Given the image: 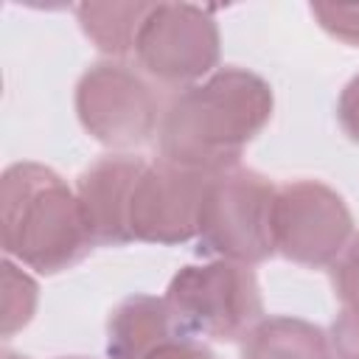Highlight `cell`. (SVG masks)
<instances>
[{
    "label": "cell",
    "instance_id": "8fae6325",
    "mask_svg": "<svg viewBox=\"0 0 359 359\" xmlns=\"http://www.w3.org/2000/svg\"><path fill=\"white\" fill-rule=\"evenodd\" d=\"M241 359H334L328 334L292 314H264L241 339Z\"/></svg>",
    "mask_w": 359,
    "mask_h": 359
},
{
    "label": "cell",
    "instance_id": "7c38bea8",
    "mask_svg": "<svg viewBox=\"0 0 359 359\" xmlns=\"http://www.w3.org/2000/svg\"><path fill=\"white\" fill-rule=\"evenodd\" d=\"M154 3H79L76 20L84 36L109 59L123 62L135 53L137 31Z\"/></svg>",
    "mask_w": 359,
    "mask_h": 359
},
{
    "label": "cell",
    "instance_id": "2e32d148",
    "mask_svg": "<svg viewBox=\"0 0 359 359\" xmlns=\"http://www.w3.org/2000/svg\"><path fill=\"white\" fill-rule=\"evenodd\" d=\"M328 342L334 359H359V303H348L331 323Z\"/></svg>",
    "mask_w": 359,
    "mask_h": 359
},
{
    "label": "cell",
    "instance_id": "5bb4252c",
    "mask_svg": "<svg viewBox=\"0 0 359 359\" xmlns=\"http://www.w3.org/2000/svg\"><path fill=\"white\" fill-rule=\"evenodd\" d=\"M309 11L328 36L359 48V3H311Z\"/></svg>",
    "mask_w": 359,
    "mask_h": 359
},
{
    "label": "cell",
    "instance_id": "ffe728a7",
    "mask_svg": "<svg viewBox=\"0 0 359 359\" xmlns=\"http://www.w3.org/2000/svg\"><path fill=\"white\" fill-rule=\"evenodd\" d=\"M59 359H93V356H59Z\"/></svg>",
    "mask_w": 359,
    "mask_h": 359
},
{
    "label": "cell",
    "instance_id": "e0dca14e",
    "mask_svg": "<svg viewBox=\"0 0 359 359\" xmlns=\"http://www.w3.org/2000/svg\"><path fill=\"white\" fill-rule=\"evenodd\" d=\"M146 359H219V356H216L208 345H202V339L174 334V337L165 339L160 348H154Z\"/></svg>",
    "mask_w": 359,
    "mask_h": 359
},
{
    "label": "cell",
    "instance_id": "ac0fdd59",
    "mask_svg": "<svg viewBox=\"0 0 359 359\" xmlns=\"http://www.w3.org/2000/svg\"><path fill=\"white\" fill-rule=\"evenodd\" d=\"M337 121L342 126V132L359 143V73L342 87L339 98H337Z\"/></svg>",
    "mask_w": 359,
    "mask_h": 359
},
{
    "label": "cell",
    "instance_id": "7a4b0ae2",
    "mask_svg": "<svg viewBox=\"0 0 359 359\" xmlns=\"http://www.w3.org/2000/svg\"><path fill=\"white\" fill-rule=\"evenodd\" d=\"M0 241L6 258L39 275H59L95 247L76 188L31 160L11 163L0 177Z\"/></svg>",
    "mask_w": 359,
    "mask_h": 359
},
{
    "label": "cell",
    "instance_id": "6da1fadb",
    "mask_svg": "<svg viewBox=\"0 0 359 359\" xmlns=\"http://www.w3.org/2000/svg\"><path fill=\"white\" fill-rule=\"evenodd\" d=\"M272 109L275 93L264 76L236 65L219 67L163 109L160 160L202 174L227 171L272 121Z\"/></svg>",
    "mask_w": 359,
    "mask_h": 359
},
{
    "label": "cell",
    "instance_id": "8992f818",
    "mask_svg": "<svg viewBox=\"0 0 359 359\" xmlns=\"http://www.w3.org/2000/svg\"><path fill=\"white\" fill-rule=\"evenodd\" d=\"M219 53V22L194 3H154L135 39V62L143 76L171 90L205 81L216 70Z\"/></svg>",
    "mask_w": 359,
    "mask_h": 359
},
{
    "label": "cell",
    "instance_id": "5b68a950",
    "mask_svg": "<svg viewBox=\"0 0 359 359\" xmlns=\"http://www.w3.org/2000/svg\"><path fill=\"white\" fill-rule=\"evenodd\" d=\"M76 115L81 129L112 151H129L160 132L163 109L151 81L132 65L104 59L76 81Z\"/></svg>",
    "mask_w": 359,
    "mask_h": 359
},
{
    "label": "cell",
    "instance_id": "277c9868",
    "mask_svg": "<svg viewBox=\"0 0 359 359\" xmlns=\"http://www.w3.org/2000/svg\"><path fill=\"white\" fill-rule=\"evenodd\" d=\"M177 334L213 342L244 339L264 317L261 286L252 266L205 261L182 266L163 294Z\"/></svg>",
    "mask_w": 359,
    "mask_h": 359
},
{
    "label": "cell",
    "instance_id": "9a60e30c",
    "mask_svg": "<svg viewBox=\"0 0 359 359\" xmlns=\"http://www.w3.org/2000/svg\"><path fill=\"white\" fill-rule=\"evenodd\" d=\"M328 272H331V286L339 303L342 306L359 303V233H353V238L339 252V258L328 266Z\"/></svg>",
    "mask_w": 359,
    "mask_h": 359
},
{
    "label": "cell",
    "instance_id": "52a82bcc",
    "mask_svg": "<svg viewBox=\"0 0 359 359\" xmlns=\"http://www.w3.org/2000/svg\"><path fill=\"white\" fill-rule=\"evenodd\" d=\"M275 252L286 261L323 269L331 266L353 238V216L345 199L320 180H294L275 196Z\"/></svg>",
    "mask_w": 359,
    "mask_h": 359
},
{
    "label": "cell",
    "instance_id": "ba28073f",
    "mask_svg": "<svg viewBox=\"0 0 359 359\" xmlns=\"http://www.w3.org/2000/svg\"><path fill=\"white\" fill-rule=\"evenodd\" d=\"M210 177L213 174L191 171L168 160L149 163L129 199L132 241L177 247L196 238Z\"/></svg>",
    "mask_w": 359,
    "mask_h": 359
},
{
    "label": "cell",
    "instance_id": "d6986e66",
    "mask_svg": "<svg viewBox=\"0 0 359 359\" xmlns=\"http://www.w3.org/2000/svg\"><path fill=\"white\" fill-rule=\"evenodd\" d=\"M0 359H28V356H22V353H17V351H8V348H6Z\"/></svg>",
    "mask_w": 359,
    "mask_h": 359
},
{
    "label": "cell",
    "instance_id": "30bf717a",
    "mask_svg": "<svg viewBox=\"0 0 359 359\" xmlns=\"http://www.w3.org/2000/svg\"><path fill=\"white\" fill-rule=\"evenodd\" d=\"M174 334L177 328L163 297L129 294L107 320V359H146Z\"/></svg>",
    "mask_w": 359,
    "mask_h": 359
},
{
    "label": "cell",
    "instance_id": "3957f363",
    "mask_svg": "<svg viewBox=\"0 0 359 359\" xmlns=\"http://www.w3.org/2000/svg\"><path fill=\"white\" fill-rule=\"evenodd\" d=\"M275 196L278 188L269 177L241 163L213 174L202 202L196 252L244 266L269 261L275 255Z\"/></svg>",
    "mask_w": 359,
    "mask_h": 359
},
{
    "label": "cell",
    "instance_id": "9c48e42d",
    "mask_svg": "<svg viewBox=\"0 0 359 359\" xmlns=\"http://www.w3.org/2000/svg\"><path fill=\"white\" fill-rule=\"evenodd\" d=\"M149 163L129 151H112L87 165L76 180V196L95 247H123L129 233V199Z\"/></svg>",
    "mask_w": 359,
    "mask_h": 359
},
{
    "label": "cell",
    "instance_id": "4fadbf2b",
    "mask_svg": "<svg viewBox=\"0 0 359 359\" xmlns=\"http://www.w3.org/2000/svg\"><path fill=\"white\" fill-rule=\"evenodd\" d=\"M3 292H0V334L8 339L17 331H22L34 314H36V303H39V286L36 280L25 272L22 264L3 258Z\"/></svg>",
    "mask_w": 359,
    "mask_h": 359
}]
</instances>
